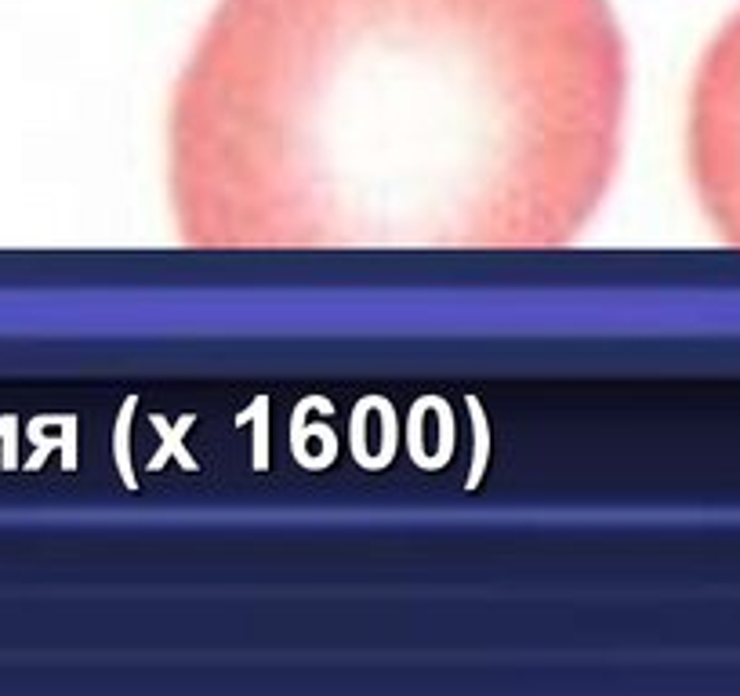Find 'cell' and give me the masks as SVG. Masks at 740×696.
Here are the masks:
<instances>
[{"mask_svg":"<svg viewBox=\"0 0 740 696\" xmlns=\"http://www.w3.org/2000/svg\"><path fill=\"white\" fill-rule=\"evenodd\" d=\"M610 0H218L167 106L200 250L574 243L625 153Z\"/></svg>","mask_w":740,"mask_h":696,"instance_id":"cell-1","label":"cell"}]
</instances>
